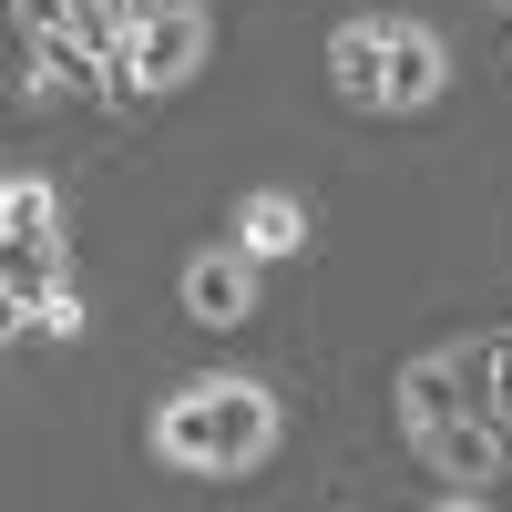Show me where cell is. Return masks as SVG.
Returning a JSON list of instances; mask_svg holds the SVG:
<instances>
[{"label": "cell", "instance_id": "cell-6", "mask_svg": "<svg viewBox=\"0 0 512 512\" xmlns=\"http://www.w3.org/2000/svg\"><path fill=\"white\" fill-rule=\"evenodd\" d=\"M236 246L256 256V267H277V256H308V205H297L287 185H256V195H236Z\"/></svg>", "mask_w": 512, "mask_h": 512}, {"label": "cell", "instance_id": "cell-2", "mask_svg": "<svg viewBox=\"0 0 512 512\" xmlns=\"http://www.w3.org/2000/svg\"><path fill=\"white\" fill-rule=\"evenodd\" d=\"M0 297H11V338L41 328V308L62 297V195L41 175L0 185Z\"/></svg>", "mask_w": 512, "mask_h": 512}, {"label": "cell", "instance_id": "cell-10", "mask_svg": "<svg viewBox=\"0 0 512 512\" xmlns=\"http://www.w3.org/2000/svg\"><path fill=\"white\" fill-rule=\"evenodd\" d=\"M502 21H512V11H502Z\"/></svg>", "mask_w": 512, "mask_h": 512}, {"label": "cell", "instance_id": "cell-3", "mask_svg": "<svg viewBox=\"0 0 512 512\" xmlns=\"http://www.w3.org/2000/svg\"><path fill=\"white\" fill-rule=\"evenodd\" d=\"M205 62H216V21H205V0H195V11H164V21H134V41H123V113L185 93Z\"/></svg>", "mask_w": 512, "mask_h": 512}, {"label": "cell", "instance_id": "cell-9", "mask_svg": "<svg viewBox=\"0 0 512 512\" xmlns=\"http://www.w3.org/2000/svg\"><path fill=\"white\" fill-rule=\"evenodd\" d=\"M164 11H195V0H123V21H164Z\"/></svg>", "mask_w": 512, "mask_h": 512}, {"label": "cell", "instance_id": "cell-1", "mask_svg": "<svg viewBox=\"0 0 512 512\" xmlns=\"http://www.w3.org/2000/svg\"><path fill=\"white\" fill-rule=\"evenodd\" d=\"M144 441L185 482H246L277 451V400H267V379H185V390L154 400Z\"/></svg>", "mask_w": 512, "mask_h": 512}, {"label": "cell", "instance_id": "cell-4", "mask_svg": "<svg viewBox=\"0 0 512 512\" xmlns=\"http://www.w3.org/2000/svg\"><path fill=\"white\" fill-rule=\"evenodd\" d=\"M390 41H400V11H359L328 31V93L349 113H390Z\"/></svg>", "mask_w": 512, "mask_h": 512}, {"label": "cell", "instance_id": "cell-7", "mask_svg": "<svg viewBox=\"0 0 512 512\" xmlns=\"http://www.w3.org/2000/svg\"><path fill=\"white\" fill-rule=\"evenodd\" d=\"M441 82H451L441 31H431V21H400V41H390V113H431Z\"/></svg>", "mask_w": 512, "mask_h": 512}, {"label": "cell", "instance_id": "cell-5", "mask_svg": "<svg viewBox=\"0 0 512 512\" xmlns=\"http://www.w3.org/2000/svg\"><path fill=\"white\" fill-rule=\"evenodd\" d=\"M185 318H195V328H246V318H256V256H246L236 236L185 256Z\"/></svg>", "mask_w": 512, "mask_h": 512}, {"label": "cell", "instance_id": "cell-8", "mask_svg": "<svg viewBox=\"0 0 512 512\" xmlns=\"http://www.w3.org/2000/svg\"><path fill=\"white\" fill-rule=\"evenodd\" d=\"M482 420L512 441V328H482Z\"/></svg>", "mask_w": 512, "mask_h": 512}]
</instances>
